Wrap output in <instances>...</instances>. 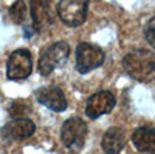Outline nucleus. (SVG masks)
I'll use <instances>...</instances> for the list:
<instances>
[{
  "label": "nucleus",
  "instance_id": "f8f14e48",
  "mask_svg": "<svg viewBox=\"0 0 155 154\" xmlns=\"http://www.w3.org/2000/svg\"><path fill=\"white\" fill-rule=\"evenodd\" d=\"M132 142L139 152L155 154V127H140L135 130Z\"/></svg>",
  "mask_w": 155,
  "mask_h": 154
},
{
  "label": "nucleus",
  "instance_id": "7ed1b4c3",
  "mask_svg": "<svg viewBox=\"0 0 155 154\" xmlns=\"http://www.w3.org/2000/svg\"><path fill=\"white\" fill-rule=\"evenodd\" d=\"M105 53L98 45L80 42L76 48V70L80 74H87L104 64Z\"/></svg>",
  "mask_w": 155,
  "mask_h": 154
},
{
  "label": "nucleus",
  "instance_id": "0eeeda50",
  "mask_svg": "<svg viewBox=\"0 0 155 154\" xmlns=\"http://www.w3.org/2000/svg\"><path fill=\"white\" fill-rule=\"evenodd\" d=\"M116 105V97L112 92H98L88 98L86 104V115L90 119H98L102 115L112 112Z\"/></svg>",
  "mask_w": 155,
  "mask_h": 154
},
{
  "label": "nucleus",
  "instance_id": "4468645a",
  "mask_svg": "<svg viewBox=\"0 0 155 154\" xmlns=\"http://www.w3.org/2000/svg\"><path fill=\"white\" fill-rule=\"evenodd\" d=\"M27 109H29V105H27L25 101L16 100V101H14V102L11 104L10 115L12 117H15V119H21V117H23L25 115H26V112H29Z\"/></svg>",
  "mask_w": 155,
  "mask_h": 154
},
{
  "label": "nucleus",
  "instance_id": "f03ea898",
  "mask_svg": "<svg viewBox=\"0 0 155 154\" xmlns=\"http://www.w3.org/2000/svg\"><path fill=\"white\" fill-rule=\"evenodd\" d=\"M87 126L79 117H70L61 127V141L67 149L79 152L86 142Z\"/></svg>",
  "mask_w": 155,
  "mask_h": 154
},
{
  "label": "nucleus",
  "instance_id": "f257e3e1",
  "mask_svg": "<svg viewBox=\"0 0 155 154\" xmlns=\"http://www.w3.org/2000/svg\"><path fill=\"white\" fill-rule=\"evenodd\" d=\"M125 72L139 82H151L155 79V53L147 49H136L123 59Z\"/></svg>",
  "mask_w": 155,
  "mask_h": 154
},
{
  "label": "nucleus",
  "instance_id": "20e7f679",
  "mask_svg": "<svg viewBox=\"0 0 155 154\" xmlns=\"http://www.w3.org/2000/svg\"><path fill=\"white\" fill-rule=\"evenodd\" d=\"M90 0H60L57 5L59 16L67 26L78 27L87 18Z\"/></svg>",
  "mask_w": 155,
  "mask_h": 154
},
{
  "label": "nucleus",
  "instance_id": "423d86ee",
  "mask_svg": "<svg viewBox=\"0 0 155 154\" xmlns=\"http://www.w3.org/2000/svg\"><path fill=\"white\" fill-rule=\"evenodd\" d=\"M33 62L27 49H16L11 53L7 63V78L11 81L26 79L31 74Z\"/></svg>",
  "mask_w": 155,
  "mask_h": 154
},
{
  "label": "nucleus",
  "instance_id": "2eb2a0df",
  "mask_svg": "<svg viewBox=\"0 0 155 154\" xmlns=\"http://www.w3.org/2000/svg\"><path fill=\"white\" fill-rule=\"evenodd\" d=\"M144 35H146L147 42L155 49V16H153V18L147 22L146 29H144Z\"/></svg>",
  "mask_w": 155,
  "mask_h": 154
},
{
  "label": "nucleus",
  "instance_id": "9b49d317",
  "mask_svg": "<svg viewBox=\"0 0 155 154\" xmlns=\"http://www.w3.org/2000/svg\"><path fill=\"white\" fill-rule=\"evenodd\" d=\"M125 132L120 127H112L104 134L101 141L102 150L105 154H118L125 146Z\"/></svg>",
  "mask_w": 155,
  "mask_h": 154
},
{
  "label": "nucleus",
  "instance_id": "39448f33",
  "mask_svg": "<svg viewBox=\"0 0 155 154\" xmlns=\"http://www.w3.org/2000/svg\"><path fill=\"white\" fill-rule=\"evenodd\" d=\"M68 55H70V46L64 41H60L49 46L38 60V70L41 75L46 76L52 74L54 68L61 67L67 62Z\"/></svg>",
  "mask_w": 155,
  "mask_h": 154
},
{
  "label": "nucleus",
  "instance_id": "1a4fd4ad",
  "mask_svg": "<svg viewBox=\"0 0 155 154\" xmlns=\"http://www.w3.org/2000/svg\"><path fill=\"white\" fill-rule=\"evenodd\" d=\"M30 12H31L33 26H34L35 32H45L53 23L51 5H49L48 0H31L30 2Z\"/></svg>",
  "mask_w": 155,
  "mask_h": 154
},
{
  "label": "nucleus",
  "instance_id": "6e6552de",
  "mask_svg": "<svg viewBox=\"0 0 155 154\" xmlns=\"http://www.w3.org/2000/svg\"><path fill=\"white\" fill-rule=\"evenodd\" d=\"M35 98L40 104L54 112H64L67 109V100L61 89L56 86H44L35 92Z\"/></svg>",
  "mask_w": 155,
  "mask_h": 154
},
{
  "label": "nucleus",
  "instance_id": "ddd939ff",
  "mask_svg": "<svg viewBox=\"0 0 155 154\" xmlns=\"http://www.w3.org/2000/svg\"><path fill=\"white\" fill-rule=\"evenodd\" d=\"M10 16L14 23L22 25L26 21V4L23 0H16L12 5L10 7Z\"/></svg>",
  "mask_w": 155,
  "mask_h": 154
},
{
  "label": "nucleus",
  "instance_id": "9d476101",
  "mask_svg": "<svg viewBox=\"0 0 155 154\" xmlns=\"http://www.w3.org/2000/svg\"><path fill=\"white\" fill-rule=\"evenodd\" d=\"M35 132V124L30 119L21 117L8 122L3 127V135L5 138L14 139V141H22V139L30 138Z\"/></svg>",
  "mask_w": 155,
  "mask_h": 154
}]
</instances>
